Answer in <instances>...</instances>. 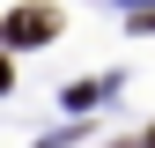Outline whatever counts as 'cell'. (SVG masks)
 Instances as JSON below:
<instances>
[{"mask_svg":"<svg viewBox=\"0 0 155 148\" xmlns=\"http://www.w3.org/2000/svg\"><path fill=\"white\" fill-rule=\"evenodd\" d=\"M52 30H59V8H45V0H30V8L8 15V37H15V45H45Z\"/></svg>","mask_w":155,"mask_h":148,"instance_id":"1","label":"cell"},{"mask_svg":"<svg viewBox=\"0 0 155 148\" xmlns=\"http://www.w3.org/2000/svg\"><path fill=\"white\" fill-rule=\"evenodd\" d=\"M148 148H155V126H148Z\"/></svg>","mask_w":155,"mask_h":148,"instance_id":"2","label":"cell"}]
</instances>
